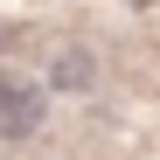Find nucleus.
Wrapping results in <instances>:
<instances>
[{
    "instance_id": "2",
    "label": "nucleus",
    "mask_w": 160,
    "mask_h": 160,
    "mask_svg": "<svg viewBox=\"0 0 160 160\" xmlns=\"http://www.w3.org/2000/svg\"><path fill=\"white\" fill-rule=\"evenodd\" d=\"M84 77H91V63H77V56H70V63H56V84H84Z\"/></svg>"
},
{
    "instance_id": "1",
    "label": "nucleus",
    "mask_w": 160,
    "mask_h": 160,
    "mask_svg": "<svg viewBox=\"0 0 160 160\" xmlns=\"http://www.w3.org/2000/svg\"><path fill=\"white\" fill-rule=\"evenodd\" d=\"M42 125V91H28L21 77H0V139H28Z\"/></svg>"
}]
</instances>
